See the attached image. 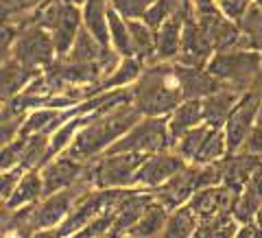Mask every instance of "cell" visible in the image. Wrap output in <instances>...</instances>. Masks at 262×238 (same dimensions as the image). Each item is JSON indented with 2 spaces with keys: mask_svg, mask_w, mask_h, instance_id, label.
Wrapping results in <instances>:
<instances>
[{
  "mask_svg": "<svg viewBox=\"0 0 262 238\" xmlns=\"http://www.w3.org/2000/svg\"><path fill=\"white\" fill-rule=\"evenodd\" d=\"M29 22H35L51 33L57 55L66 57L75 44L79 31L83 29V13H81V7L70 0H46L29 18Z\"/></svg>",
  "mask_w": 262,
  "mask_h": 238,
  "instance_id": "5b68a950",
  "label": "cell"
},
{
  "mask_svg": "<svg viewBox=\"0 0 262 238\" xmlns=\"http://www.w3.org/2000/svg\"><path fill=\"white\" fill-rule=\"evenodd\" d=\"M175 72H177L179 85H182L184 98H206L214 90L223 88L208 72V68H192V66H184L175 61Z\"/></svg>",
  "mask_w": 262,
  "mask_h": 238,
  "instance_id": "e0dca14e",
  "label": "cell"
},
{
  "mask_svg": "<svg viewBox=\"0 0 262 238\" xmlns=\"http://www.w3.org/2000/svg\"><path fill=\"white\" fill-rule=\"evenodd\" d=\"M260 107H262V96L256 92V90H249V92H245L241 96L238 105H236L234 112L229 114V118L223 125L229 155L245 149V144H247L253 127H256Z\"/></svg>",
  "mask_w": 262,
  "mask_h": 238,
  "instance_id": "9c48e42d",
  "label": "cell"
},
{
  "mask_svg": "<svg viewBox=\"0 0 262 238\" xmlns=\"http://www.w3.org/2000/svg\"><path fill=\"white\" fill-rule=\"evenodd\" d=\"M144 66H146V63L140 61L138 57H122L116 68H114L110 75L94 88V94L112 92V90H129L138 79H140ZM94 94H92V96H94Z\"/></svg>",
  "mask_w": 262,
  "mask_h": 238,
  "instance_id": "d6986e66",
  "label": "cell"
},
{
  "mask_svg": "<svg viewBox=\"0 0 262 238\" xmlns=\"http://www.w3.org/2000/svg\"><path fill=\"white\" fill-rule=\"evenodd\" d=\"M39 173H42V179H44L46 194H53V192L66 190V188L81 182L88 173V164L61 153V155H57V158L48 160L44 166L39 168Z\"/></svg>",
  "mask_w": 262,
  "mask_h": 238,
  "instance_id": "7c38bea8",
  "label": "cell"
},
{
  "mask_svg": "<svg viewBox=\"0 0 262 238\" xmlns=\"http://www.w3.org/2000/svg\"><path fill=\"white\" fill-rule=\"evenodd\" d=\"M155 3V0H112V7L129 20L142 18L144 11Z\"/></svg>",
  "mask_w": 262,
  "mask_h": 238,
  "instance_id": "d590c367",
  "label": "cell"
},
{
  "mask_svg": "<svg viewBox=\"0 0 262 238\" xmlns=\"http://www.w3.org/2000/svg\"><path fill=\"white\" fill-rule=\"evenodd\" d=\"M146 155L142 153H105L88 164V179L94 188H136L138 168Z\"/></svg>",
  "mask_w": 262,
  "mask_h": 238,
  "instance_id": "52a82bcc",
  "label": "cell"
},
{
  "mask_svg": "<svg viewBox=\"0 0 262 238\" xmlns=\"http://www.w3.org/2000/svg\"><path fill=\"white\" fill-rule=\"evenodd\" d=\"M253 48H256V51H260V53H262V37L258 39V42H256V46H253Z\"/></svg>",
  "mask_w": 262,
  "mask_h": 238,
  "instance_id": "bcb514c9",
  "label": "cell"
},
{
  "mask_svg": "<svg viewBox=\"0 0 262 238\" xmlns=\"http://www.w3.org/2000/svg\"><path fill=\"white\" fill-rule=\"evenodd\" d=\"M188 15L190 13L186 9H179L160 29H155V61H177Z\"/></svg>",
  "mask_w": 262,
  "mask_h": 238,
  "instance_id": "5bb4252c",
  "label": "cell"
},
{
  "mask_svg": "<svg viewBox=\"0 0 262 238\" xmlns=\"http://www.w3.org/2000/svg\"><path fill=\"white\" fill-rule=\"evenodd\" d=\"M107 31H110V46L112 51L120 57H134V44H131V31L129 18L118 13L114 7H110L107 13Z\"/></svg>",
  "mask_w": 262,
  "mask_h": 238,
  "instance_id": "603a6c76",
  "label": "cell"
},
{
  "mask_svg": "<svg viewBox=\"0 0 262 238\" xmlns=\"http://www.w3.org/2000/svg\"><path fill=\"white\" fill-rule=\"evenodd\" d=\"M44 197H46V190H44L42 173H39V168H31L24 173L22 182L13 190V194L7 201H3V208L18 210L24 206H35V203H39Z\"/></svg>",
  "mask_w": 262,
  "mask_h": 238,
  "instance_id": "ffe728a7",
  "label": "cell"
},
{
  "mask_svg": "<svg viewBox=\"0 0 262 238\" xmlns=\"http://www.w3.org/2000/svg\"><path fill=\"white\" fill-rule=\"evenodd\" d=\"M229 155L227 151V140H225V131L223 127H214L210 131V136L203 142L199 155H196L194 164H219Z\"/></svg>",
  "mask_w": 262,
  "mask_h": 238,
  "instance_id": "f1b7e54d",
  "label": "cell"
},
{
  "mask_svg": "<svg viewBox=\"0 0 262 238\" xmlns=\"http://www.w3.org/2000/svg\"><path fill=\"white\" fill-rule=\"evenodd\" d=\"M236 194L238 192H234L225 184H216V186H208V188H201L199 192H194V197L186 206L194 212V217L199 221H206V219L232 212Z\"/></svg>",
  "mask_w": 262,
  "mask_h": 238,
  "instance_id": "4fadbf2b",
  "label": "cell"
},
{
  "mask_svg": "<svg viewBox=\"0 0 262 238\" xmlns=\"http://www.w3.org/2000/svg\"><path fill=\"white\" fill-rule=\"evenodd\" d=\"M179 9H184L182 0H155V3L144 11L140 20H144L151 29H160L170 15H175Z\"/></svg>",
  "mask_w": 262,
  "mask_h": 238,
  "instance_id": "836d02e7",
  "label": "cell"
},
{
  "mask_svg": "<svg viewBox=\"0 0 262 238\" xmlns=\"http://www.w3.org/2000/svg\"><path fill=\"white\" fill-rule=\"evenodd\" d=\"M251 3L253 0H219V7H221V11H223L225 18L238 24L245 18V13L249 11Z\"/></svg>",
  "mask_w": 262,
  "mask_h": 238,
  "instance_id": "74e56055",
  "label": "cell"
},
{
  "mask_svg": "<svg viewBox=\"0 0 262 238\" xmlns=\"http://www.w3.org/2000/svg\"><path fill=\"white\" fill-rule=\"evenodd\" d=\"M203 101L201 98H186L168 114V129L173 140H179L186 131L203 125Z\"/></svg>",
  "mask_w": 262,
  "mask_h": 238,
  "instance_id": "44dd1931",
  "label": "cell"
},
{
  "mask_svg": "<svg viewBox=\"0 0 262 238\" xmlns=\"http://www.w3.org/2000/svg\"><path fill=\"white\" fill-rule=\"evenodd\" d=\"M27 114L29 112L13 107L11 103H3V114H0V138H3V144L15 140L22 134Z\"/></svg>",
  "mask_w": 262,
  "mask_h": 238,
  "instance_id": "4dcf8cb0",
  "label": "cell"
},
{
  "mask_svg": "<svg viewBox=\"0 0 262 238\" xmlns=\"http://www.w3.org/2000/svg\"><path fill=\"white\" fill-rule=\"evenodd\" d=\"M37 75V70L29 68L27 63L18 61L15 57L3 59V68H0V96H3V101H11V98L22 94Z\"/></svg>",
  "mask_w": 262,
  "mask_h": 238,
  "instance_id": "2e32d148",
  "label": "cell"
},
{
  "mask_svg": "<svg viewBox=\"0 0 262 238\" xmlns=\"http://www.w3.org/2000/svg\"><path fill=\"white\" fill-rule=\"evenodd\" d=\"M214 127H210L208 122H203V125L194 127L190 131H186V134L179 138V140H175V146L173 149L182 155V158L188 162V164H194L196 162V155H199L203 142H206V138L210 136V131Z\"/></svg>",
  "mask_w": 262,
  "mask_h": 238,
  "instance_id": "4316f807",
  "label": "cell"
},
{
  "mask_svg": "<svg viewBox=\"0 0 262 238\" xmlns=\"http://www.w3.org/2000/svg\"><path fill=\"white\" fill-rule=\"evenodd\" d=\"M27 140H29L27 136H18L15 140L3 144V151H0V170L22 166L24 151H27Z\"/></svg>",
  "mask_w": 262,
  "mask_h": 238,
  "instance_id": "e575fe53",
  "label": "cell"
},
{
  "mask_svg": "<svg viewBox=\"0 0 262 238\" xmlns=\"http://www.w3.org/2000/svg\"><path fill=\"white\" fill-rule=\"evenodd\" d=\"M238 27H241L243 35H245V44H247L249 48H253L258 39L262 37V3L253 0L249 11L245 13V18L238 22Z\"/></svg>",
  "mask_w": 262,
  "mask_h": 238,
  "instance_id": "d6a6232c",
  "label": "cell"
},
{
  "mask_svg": "<svg viewBox=\"0 0 262 238\" xmlns=\"http://www.w3.org/2000/svg\"><path fill=\"white\" fill-rule=\"evenodd\" d=\"M196 227H199V219L188 206H182L170 212L166 225L155 238H194Z\"/></svg>",
  "mask_w": 262,
  "mask_h": 238,
  "instance_id": "cb8c5ba5",
  "label": "cell"
},
{
  "mask_svg": "<svg viewBox=\"0 0 262 238\" xmlns=\"http://www.w3.org/2000/svg\"><path fill=\"white\" fill-rule=\"evenodd\" d=\"M247 186L251 188V190H256L258 194H262V162L256 166V170L251 173V177H249V182H247Z\"/></svg>",
  "mask_w": 262,
  "mask_h": 238,
  "instance_id": "60d3db41",
  "label": "cell"
},
{
  "mask_svg": "<svg viewBox=\"0 0 262 238\" xmlns=\"http://www.w3.org/2000/svg\"><path fill=\"white\" fill-rule=\"evenodd\" d=\"M24 173H27V168L24 166H15V168H9V170H3V179H0V197H3V201H7L13 194V190L22 182Z\"/></svg>",
  "mask_w": 262,
  "mask_h": 238,
  "instance_id": "8d00e7d4",
  "label": "cell"
},
{
  "mask_svg": "<svg viewBox=\"0 0 262 238\" xmlns=\"http://www.w3.org/2000/svg\"><path fill=\"white\" fill-rule=\"evenodd\" d=\"M46 0H0L3 22H27Z\"/></svg>",
  "mask_w": 262,
  "mask_h": 238,
  "instance_id": "1f68e13d",
  "label": "cell"
},
{
  "mask_svg": "<svg viewBox=\"0 0 262 238\" xmlns=\"http://www.w3.org/2000/svg\"><path fill=\"white\" fill-rule=\"evenodd\" d=\"M168 217H170V210L155 199L140 217V221L131 227V232L127 236L129 238H155L164 229V225H166Z\"/></svg>",
  "mask_w": 262,
  "mask_h": 238,
  "instance_id": "7402d4cb",
  "label": "cell"
},
{
  "mask_svg": "<svg viewBox=\"0 0 262 238\" xmlns=\"http://www.w3.org/2000/svg\"><path fill=\"white\" fill-rule=\"evenodd\" d=\"M140 118V112L134 107L131 101L120 105H105L90 114L85 127L79 131L63 153L85 164L94 162L107 153Z\"/></svg>",
  "mask_w": 262,
  "mask_h": 238,
  "instance_id": "6da1fadb",
  "label": "cell"
},
{
  "mask_svg": "<svg viewBox=\"0 0 262 238\" xmlns=\"http://www.w3.org/2000/svg\"><path fill=\"white\" fill-rule=\"evenodd\" d=\"M243 151H249V153H256V155H262V107L258 112V120H256V127H253L251 136L247 144H245Z\"/></svg>",
  "mask_w": 262,
  "mask_h": 238,
  "instance_id": "f35d334b",
  "label": "cell"
},
{
  "mask_svg": "<svg viewBox=\"0 0 262 238\" xmlns=\"http://www.w3.org/2000/svg\"><path fill=\"white\" fill-rule=\"evenodd\" d=\"M184 98L175 61L146 63L140 79L131 85V103L140 116H168Z\"/></svg>",
  "mask_w": 262,
  "mask_h": 238,
  "instance_id": "7a4b0ae2",
  "label": "cell"
},
{
  "mask_svg": "<svg viewBox=\"0 0 262 238\" xmlns=\"http://www.w3.org/2000/svg\"><path fill=\"white\" fill-rule=\"evenodd\" d=\"M186 164L188 162L175 149L146 155L144 162H142V166L138 168L136 188L155 190V188H160V186L166 184L170 177H175L182 168H186Z\"/></svg>",
  "mask_w": 262,
  "mask_h": 238,
  "instance_id": "30bf717a",
  "label": "cell"
},
{
  "mask_svg": "<svg viewBox=\"0 0 262 238\" xmlns=\"http://www.w3.org/2000/svg\"><path fill=\"white\" fill-rule=\"evenodd\" d=\"M208 72L221 85L236 92H249L262 77V53L256 48H229L219 51L208 63Z\"/></svg>",
  "mask_w": 262,
  "mask_h": 238,
  "instance_id": "3957f363",
  "label": "cell"
},
{
  "mask_svg": "<svg viewBox=\"0 0 262 238\" xmlns=\"http://www.w3.org/2000/svg\"><path fill=\"white\" fill-rule=\"evenodd\" d=\"M182 5H184V9L190 13V0H182Z\"/></svg>",
  "mask_w": 262,
  "mask_h": 238,
  "instance_id": "f6af8a7d",
  "label": "cell"
},
{
  "mask_svg": "<svg viewBox=\"0 0 262 238\" xmlns=\"http://www.w3.org/2000/svg\"><path fill=\"white\" fill-rule=\"evenodd\" d=\"M131 44H134V57L144 63L155 61V29H151L144 20H129Z\"/></svg>",
  "mask_w": 262,
  "mask_h": 238,
  "instance_id": "d4e9b609",
  "label": "cell"
},
{
  "mask_svg": "<svg viewBox=\"0 0 262 238\" xmlns=\"http://www.w3.org/2000/svg\"><path fill=\"white\" fill-rule=\"evenodd\" d=\"M256 223L262 227V206H260V210H258V214H256Z\"/></svg>",
  "mask_w": 262,
  "mask_h": 238,
  "instance_id": "7bdbcfd3",
  "label": "cell"
},
{
  "mask_svg": "<svg viewBox=\"0 0 262 238\" xmlns=\"http://www.w3.org/2000/svg\"><path fill=\"white\" fill-rule=\"evenodd\" d=\"M59 107H35L27 114L22 134L20 136H33V134H53V125L59 118Z\"/></svg>",
  "mask_w": 262,
  "mask_h": 238,
  "instance_id": "83f0119b",
  "label": "cell"
},
{
  "mask_svg": "<svg viewBox=\"0 0 262 238\" xmlns=\"http://www.w3.org/2000/svg\"><path fill=\"white\" fill-rule=\"evenodd\" d=\"M223 182V173H221V162L219 164H186L175 177H170L166 184L151 190L155 199L164 203L170 212L186 206L188 201L199 192L201 188L216 186Z\"/></svg>",
  "mask_w": 262,
  "mask_h": 238,
  "instance_id": "277c9868",
  "label": "cell"
},
{
  "mask_svg": "<svg viewBox=\"0 0 262 238\" xmlns=\"http://www.w3.org/2000/svg\"><path fill=\"white\" fill-rule=\"evenodd\" d=\"M241 92H236L232 88H219L212 94H208L203 101V120L210 127H223L225 120L229 118V114L234 112V107L241 101Z\"/></svg>",
  "mask_w": 262,
  "mask_h": 238,
  "instance_id": "ac0fdd59",
  "label": "cell"
},
{
  "mask_svg": "<svg viewBox=\"0 0 262 238\" xmlns=\"http://www.w3.org/2000/svg\"><path fill=\"white\" fill-rule=\"evenodd\" d=\"M253 90H256V92L262 96V77H260V81H258V83H256V88H253Z\"/></svg>",
  "mask_w": 262,
  "mask_h": 238,
  "instance_id": "ee69618b",
  "label": "cell"
},
{
  "mask_svg": "<svg viewBox=\"0 0 262 238\" xmlns=\"http://www.w3.org/2000/svg\"><path fill=\"white\" fill-rule=\"evenodd\" d=\"M31 238H63V236L59 234V229L57 227H44V229H37Z\"/></svg>",
  "mask_w": 262,
  "mask_h": 238,
  "instance_id": "b9f144b4",
  "label": "cell"
},
{
  "mask_svg": "<svg viewBox=\"0 0 262 238\" xmlns=\"http://www.w3.org/2000/svg\"><path fill=\"white\" fill-rule=\"evenodd\" d=\"M24 27L20 31L18 39L11 48V55L15 57L18 61L27 63L29 68L37 70V72H44L48 66H53L57 61V48L53 42V35L48 33L44 27H39L35 22H22ZM7 59V57H5Z\"/></svg>",
  "mask_w": 262,
  "mask_h": 238,
  "instance_id": "ba28073f",
  "label": "cell"
},
{
  "mask_svg": "<svg viewBox=\"0 0 262 238\" xmlns=\"http://www.w3.org/2000/svg\"><path fill=\"white\" fill-rule=\"evenodd\" d=\"M262 162V155L249 153V151H238L232 153L221 162V173H223V182L227 188H232L234 192H241L247 186L251 173L256 170V166Z\"/></svg>",
  "mask_w": 262,
  "mask_h": 238,
  "instance_id": "9a60e30c",
  "label": "cell"
},
{
  "mask_svg": "<svg viewBox=\"0 0 262 238\" xmlns=\"http://www.w3.org/2000/svg\"><path fill=\"white\" fill-rule=\"evenodd\" d=\"M238 225L241 223L234 219L232 212H227V214H219V217H212L206 221H199L194 238H234Z\"/></svg>",
  "mask_w": 262,
  "mask_h": 238,
  "instance_id": "484cf974",
  "label": "cell"
},
{
  "mask_svg": "<svg viewBox=\"0 0 262 238\" xmlns=\"http://www.w3.org/2000/svg\"><path fill=\"white\" fill-rule=\"evenodd\" d=\"M262 206V194H258L256 190H251L249 186H245L243 190L236 194V201H234V208H232V214L238 223H251L256 221V214Z\"/></svg>",
  "mask_w": 262,
  "mask_h": 238,
  "instance_id": "f546056e",
  "label": "cell"
},
{
  "mask_svg": "<svg viewBox=\"0 0 262 238\" xmlns=\"http://www.w3.org/2000/svg\"><path fill=\"white\" fill-rule=\"evenodd\" d=\"M216 48L206 31H203L192 15H188L184 35H182V51H179L177 63L192 66V68H208L210 59L214 57Z\"/></svg>",
  "mask_w": 262,
  "mask_h": 238,
  "instance_id": "8fae6325",
  "label": "cell"
},
{
  "mask_svg": "<svg viewBox=\"0 0 262 238\" xmlns=\"http://www.w3.org/2000/svg\"><path fill=\"white\" fill-rule=\"evenodd\" d=\"M175 146V140L168 129V116H142L131 127L107 153H142L153 155Z\"/></svg>",
  "mask_w": 262,
  "mask_h": 238,
  "instance_id": "8992f818",
  "label": "cell"
},
{
  "mask_svg": "<svg viewBox=\"0 0 262 238\" xmlns=\"http://www.w3.org/2000/svg\"><path fill=\"white\" fill-rule=\"evenodd\" d=\"M234 238H262V227L256 223V221H251V223H241Z\"/></svg>",
  "mask_w": 262,
  "mask_h": 238,
  "instance_id": "ab89813d",
  "label": "cell"
}]
</instances>
